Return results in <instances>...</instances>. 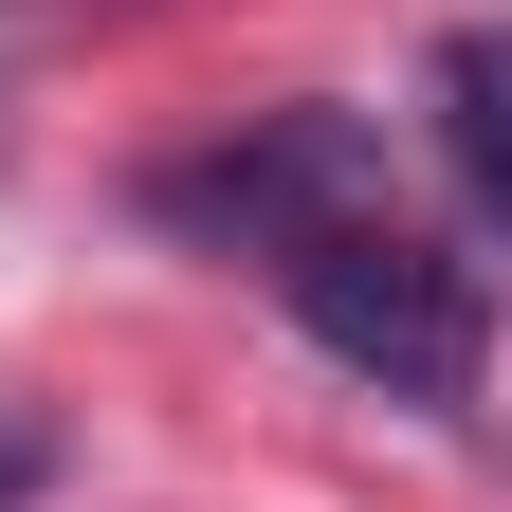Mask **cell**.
I'll use <instances>...</instances> for the list:
<instances>
[{"label": "cell", "mask_w": 512, "mask_h": 512, "mask_svg": "<svg viewBox=\"0 0 512 512\" xmlns=\"http://www.w3.org/2000/svg\"><path fill=\"white\" fill-rule=\"evenodd\" d=\"M147 202L202 220V238H238V256H293V238H330V220H384V128L366 110H275V128H238V147L165 165Z\"/></svg>", "instance_id": "7a4b0ae2"}, {"label": "cell", "mask_w": 512, "mask_h": 512, "mask_svg": "<svg viewBox=\"0 0 512 512\" xmlns=\"http://www.w3.org/2000/svg\"><path fill=\"white\" fill-rule=\"evenodd\" d=\"M275 275H293V330L330 366H366L384 403H476L494 311H476V256H439L421 220H330V238H293Z\"/></svg>", "instance_id": "6da1fadb"}, {"label": "cell", "mask_w": 512, "mask_h": 512, "mask_svg": "<svg viewBox=\"0 0 512 512\" xmlns=\"http://www.w3.org/2000/svg\"><path fill=\"white\" fill-rule=\"evenodd\" d=\"M439 165L476 183V220H512V19L439 37Z\"/></svg>", "instance_id": "3957f363"}]
</instances>
